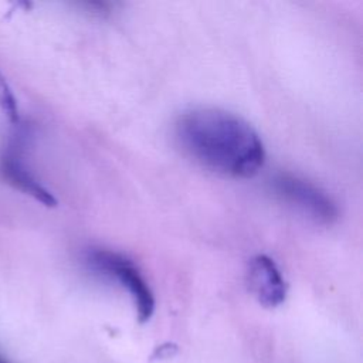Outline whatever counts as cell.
I'll return each mask as SVG.
<instances>
[{"mask_svg": "<svg viewBox=\"0 0 363 363\" xmlns=\"http://www.w3.org/2000/svg\"><path fill=\"white\" fill-rule=\"evenodd\" d=\"M0 109L7 115L10 122L18 123L20 122V113H18V105L17 99L6 81L4 75L0 71Z\"/></svg>", "mask_w": 363, "mask_h": 363, "instance_id": "8992f818", "label": "cell"}, {"mask_svg": "<svg viewBox=\"0 0 363 363\" xmlns=\"http://www.w3.org/2000/svg\"><path fill=\"white\" fill-rule=\"evenodd\" d=\"M275 194L308 217L322 224H330L337 217L333 200L315 184L291 173H278L271 180Z\"/></svg>", "mask_w": 363, "mask_h": 363, "instance_id": "3957f363", "label": "cell"}, {"mask_svg": "<svg viewBox=\"0 0 363 363\" xmlns=\"http://www.w3.org/2000/svg\"><path fill=\"white\" fill-rule=\"evenodd\" d=\"M0 363H13V362H10L4 354L0 353Z\"/></svg>", "mask_w": 363, "mask_h": 363, "instance_id": "52a82bcc", "label": "cell"}, {"mask_svg": "<svg viewBox=\"0 0 363 363\" xmlns=\"http://www.w3.org/2000/svg\"><path fill=\"white\" fill-rule=\"evenodd\" d=\"M182 149L204 167L230 177H251L265 162L264 143L242 118L218 108L183 112L174 125Z\"/></svg>", "mask_w": 363, "mask_h": 363, "instance_id": "6da1fadb", "label": "cell"}, {"mask_svg": "<svg viewBox=\"0 0 363 363\" xmlns=\"http://www.w3.org/2000/svg\"><path fill=\"white\" fill-rule=\"evenodd\" d=\"M247 282L258 302L267 308H275L286 298V282L275 261L265 254L251 258Z\"/></svg>", "mask_w": 363, "mask_h": 363, "instance_id": "5b68a950", "label": "cell"}, {"mask_svg": "<svg viewBox=\"0 0 363 363\" xmlns=\"http://www.w3.org/2000/svg\"><path fill=\"white\" fill-rule=\"evenodd\" d=\"M84 261L92 271L115 278L128 289L136 305L139 322L143 323L150 319L155 311V298L146 279L132 259L111 250L91 248L85 252Z\"/></svg>", "mask_w": 363, "mask_h": 363, "instance_id": "7a4b0ae2", "label": "cell"}, {"mask_svg": "<svg viewBox=\"0 0 363 363\" xmlns=\"http://www.w3.org/2000/svg\"><path fill=\"white\" fill-rule=\"evenodd\" d=\"M24 138L17 136L4 149L0 156V177L13 189L33 197L35 201L47 207L57 206L54 194L33 173L24 159Z\"/></svg>", "mask_w": 363, "mask_h": 363, "instance_id": "277c9868", "label": "cell"}]
</instances>
